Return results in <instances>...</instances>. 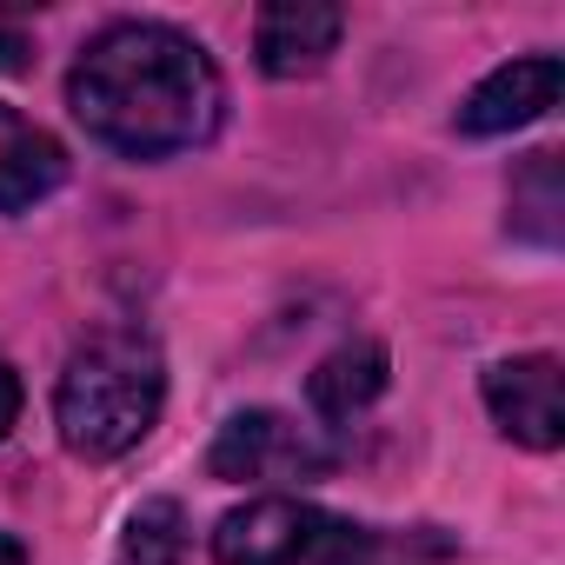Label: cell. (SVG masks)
Wrapping results in <instances>:
<instances>
[{
	"instance_id": "6da1fadb",
	"label": "cell",
	"mask_w": 565,
	"mask_h": 565,
	"mask_svg": "<svg viewBox=\"0 0 565 565\" xmlns=\"http://www.w3.org/2000/svg\"><path fill=\"white\" fill-rule=\"evenodd\" d=\"M67 100H74V120L127 160L193 153L220 134V114H226L213 54L167 21H120L94 34L87 54L74 61Z\"/></svg>"
},
{
	"instance_id": "7a4b0ae2",
	"label": "cell",
	"mask_w": 565,
	"mask_h": 565,
	"mask_svg": "<svg viewBox=\"0 0 565 565\" xmlns=\"http://www.w3.org/2000/svg\"><path fill=\"white\" fill-rule=\"evenodd\" d=\"M167 399V366L160 347L134 327H100L67 353L61 393H54V419L67 452L81 459H120L134 452Z\"/></svg>"
},
{
	"instance_id": "3957f363",
	"label": "cell",
	"mask_w": 565,
	"mask_h": 565,
	"mask_svg": "<svg viewBox=\"0 0 565 565\" xmlns=\"http://www.w3.org/2000/svg\"><path fill=\"white\" fill-rule=\"evenodd\" d=\"M206 472L213 479H327L333 472V446H320L300 419H287V413H273V406H253V413H233L226 426H220V439H213V452H206Z\"/></svg>"
},
{
	"instance_id": "277c9868",
	"label": "cell",
	"mask_w": 565,
	"mask_h": 565,
	"mask_svg": "<svg viewBox=\"0 0 565 565\" xmlns=\"http://www.w3.org/2000/svg\"><path fill=\"white\" fill-rule=\"evenodd\" d=\"M327 512L307 505V499H246L239 512L220 519L213 532V565H307L313 558V539H320Z\"/></svg>"
},
{
	"instance_id": "5b68a950",
	"label": "cell",
	"mask_w": 565,
	"mask_h": 565,
	"mask_svg": "<svg viewBox=\"0 0 565 565\" xmlns=\"http://www.w3.org/2000/svg\"><path fill=\"white\" fill-rule=\"evenodd\" d=\"M486 406L505 439L552 452L565 439V393H558V360L552 353H519L486 373Z\"/></svg>"
},
{
	"instance_id": "8992f818",
	"label": "cell",
	"mask_w": 565,
	"mask_h": 565,
	"mask_svg": "<svg viewBox=\"0 0 565 565\" xmlns=\"http://www.w3.org/2000/svg\"><path fill=\"white\" fill-rule=\"evenodd\" d=\"M558 81H565L558 54H525V61H505V67H492V74H486V81L466 94V107H459V134H479V140H492V134L532 127L539 114H552V100H558Z\"/></svg>"
},
{
	"instance_id": "52a82bcc",
	"label": "cell",
	"mask_w": 565,
	"mask_h": 565,
	"mask_svg": "<svg viewBox=\"0 0 565 565\" xmlns=\"http://www.w3.org/2000/svg\"><path fill=\"white\" fill-rule=\"evenodd\" d=\"M340 34H347L340 8H307V0H300V8H266L253 21V54H259V67L273 81H300V74L327 67V54L340 47Z\"/></svg>"
},
{
	"instance_id": "ba28073f",
	"label": "cell",
	"mask_w": 565,
	"mask_h": 565,
	"mask_svg": "<svg viewBox=\"0 0 565 565\" xmlns=\"http://www.w3.org/2000/svg\"><path fill=\"white\" fill-rule=\"evenodd\" d=\"M61 180H67V147L47 127L21 120L14 107H0V213H28Z\"/></svg>"
},
{
	"instance_id": "9c48e42d",
	"label": "cell",
	"mask_w": 565,
	"mask_h": 565,
	"mask_svg": "<svg viewBox=\"0 0 565 565\" xmlns=\"http://www.w3.org/2000/svg\"><path fill=\"white\" fill-rule=\"evenodd\" d=\"M439 558H452L439 532H380V525H353L327 512L307 565H439Z\"/></svg>"
},
{
	"instance_id": "30bf717a",
	"label": "cell",
	"mask_w": 565,
	"mask_h": 565,
	"mask_svg": "<svg viewBox=\"0 0 565 565\" xmlns=\"http://www.w3.org/2000/svg\"><path fill=\"white\" fill-rule=\"evenodd\" d=\"M386 347L380 340H353V347H340V353H327L320 366H313V380H307V393H313V406L327 413V419H353V413H366L380 393H386Z\"/></svg>"
},
{
	"instance_id": "8fae6325",
	"label": "cell",
	"mask_w": 565,
	"mask_h": 565,
	"mask_svg": "<svg viewBox=\"0 0 565 565\" xmlns=\"http://www.w3.org/2000/svg\"><path fill=\"white\" fill-rule=\"evenodd\" d=\"M558 153H532L525 167H519V180H512V226L525 233V239H539V246H552L558 239Z\"/></svg>"
},
{
	"instance_id": "7c38bea8",
	"label": "cell",
	"mask_w": 565,
	"mask_h": 565,
	"mask_svg": "<svg viewBox=\"0 0 565 565\" xmlns=\"http://www.w3.org/2000/svg\"><path fill=\"white\" fill-rule=\"evenodd\" d=\"M127 565H180L186 558V512L173 499H147L134 519H127V539H120Z\"/></svg>"
},
{
	"instance_id": "4fadbf2b",
	"label": "cell",
	"mask_w": 565,
	"mask_h": 565,
	"mask_svg": "<svg viewBox=\"0 0 565 565\" xmlns=\"http://www.w3.org/2000/svg\"><path fill=\"white\" fill-rule=\"evenodd\" d=\"M28 54H34V41L14 21H0V74H28Z\"/></svg>"
},
{
	"instance_id": "5bb4252c",
	"label": "cell",
	"mask_w": 565,
	"mask_h": 565,
	"mask_svg": "<svg viewBox=\"0 0 565 565\" xmlns=\"http://www.w3.org/2000/svg\"><path fill=\"white\" fill-rule=\"evenodd\" d=\"M14 419H21V380H14L8 366H0V439L14 433Z\"/></svg>"
},
{
	"instance_id": "9a60e30c",
	"label": "cell",
	"mask_w": 565,
	"mask_h": 565,
	"mask_svg": "<svg viewBox=\"0 0 565 565\" xmlns=\"http://www.w3.org/2000/svg\"><path fill=\"white\" fill-rule=\"evenodd\" d=\"M0 565H28V545L14 532H0Z\"/></svg>"
}]
</instances>
